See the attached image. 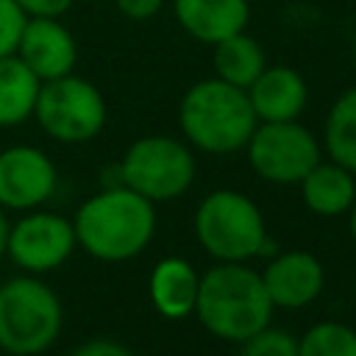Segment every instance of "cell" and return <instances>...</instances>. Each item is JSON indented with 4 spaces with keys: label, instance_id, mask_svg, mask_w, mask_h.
<instances>
[{
    "label": "cell",
    "instance_id": "obj_1",
    "mask_svg": "<svg viewBox=\"0 0 356 356\" xmlns=\"http://www.w3.org/2000/svg\"><path fill=\"white\" fill-rule=\"evenodd\" d=\"M75 242L97 261H128L139 256L156 234V203L125 184L89 195L75 217Z\"/></svg>",
    "mask_w": 356,
    "mask_h": 356
},
{
    "label": "cell",
    "instance_id": "obj_2",
    "mask_svg": "<svg viewBox=\"0 0 356 356\" xmlns=\"http://www.w3.org/2000/svg\"><path fill=\"white\" fill-rule=\"evenodd\" d=\"M273 312L261 275L248 261H217L200 275L195 314L211 337L239 345L270 325Z\"/></svg>",
    "mask_w": 356,
    "mask_h": 356
},
{
    "label": "cell",
    "instance_id": "obj_3",
    "mask_svg": "<svg viewBox=\"0 0 356 356\" xmlns=\"http://www.w3.org/2000/svg\"><path fill=\"white\" fill-rule=\"evenodd\" d=\"M259 125L248 92L220 78L192 83L178 103V128L184 142L209 156H228L245 150Z\"/></svg>",
    "mask_w": 356,
    "mask_h": 356
},
{
    "label": "cell",
    "instance_id": "obj_4",
    "mask_svg": "<svg viewBox=\"0 0 356 356\" xmlns=\"http://www.w3.org/2000/svg\"><path fill=\"white\" fill-rule=\"evenodd\" d=\"M197 245L217 261L275 256L261 209L236 189H214L195 209Z\"/></svg>",
    "mask_w": 356,
    "mask_h": 356
},
{
    "label": "cell",
    "instance_id": "obj_5",
    "mask_svg": "<svg viewBox=\"0 0 356 356\" xmlns=\"http://www.w3.org/2000/svg\"><path fill=\"white\" fill-rule=\"evenodd\" d=\"M61 323V300L42 278L25 273L0 284V350L39 356L58 339Z\"/></svg>",
    "mask_w": 356,
    "mask_h": 356
},
{
    "label": "cell",
    "instance_id": "obj_6",
    "mask_svg": "<svg viewBox=\"0 0 356 356\" xmlns=\"http://www.w3.org/2000/svg\"><path fill=\"white\" fill-rule=\"evenodd\" d=\"M117 167L122 184L153 203L181 197L195 181L192 147L184 139L164 134L134 139Z\"/></svg>",
    "mask_w": 356,
    "mask_h": 356
},
{
    "label": "cell",
    "instance_id": "obj_7",
    "mask_svg": "<svg viewBox=\"0 0 356 356\" xmlns=\"http://www.w3.org/2000/svg\"><path fill=\"white\" fill-rule=\"evenodd\" d=\"M106 114L108 111L103 92L75 72L42 81L33 108V120L39 122V128L50 139L64 145H81L95 139L106 125Z\"/></svg>",
    "mask_w": 356,
    "mask_h": 356
},
{
    "label": "cell",
    "instance_id": "obj_8",
    "mask_svg": "<svg viewBox=\"0 0 356 356\" xmlns=\"http://www.w3.org/2000/svg\"><path fill=\"white\" fill-rule=\"evenodd\" d=\"M250 170L278 186H295L323 159L320 139L298 120L259 122L245 145Z\"/></svg>",
    "mask_w": 356,
    "mask_h": 356
},
{
    "label": "cell",
    "instance_id": "obj_9",
    "mask_svg": "<svg viewBox=\"0 0 356 356\" xmlns=\"http://www.w3.org/2000/svg\"><path fill=\"white\" fill-rule=\"evenodd\" d=\"M75 248L78 242H75L72 220L53 211L31 209L17 222H11L6 253L19 270L31 275H42L58 270L72 256Z\"/></svg>",
    "mask_w": 356,
    "mask_h": 356
},
{
    "label": "cell",
    "instance_id": "obj_10",
    "mask_svg": "<svg viewBox=\"0 0 356 356\" xmlns=\"http://www.w3.org/2000/svg\"><path fill=\"white\" fill-rule=\"evenodd\" d=\"M58 172L53 159L33 145H11L0 150V209L31 211L50 200Z\"/></svg>",
    "mask_w": 356,
    "mask_h": 356
},
{
    "label": "cell",
    "instance_id": "obj_11",
    "mask_svg": "<svg viewBox=\"0 0 356 356\" xmlns=\"http://www.w3.org/2000/svg\"><path fill=\"white\" fill-rule=\"evenodd\" d=\"M14 56L39 78L53 81L75 72L78 64V42L72 31L56 17H33L25 19Z\"/></svg>",
    "mask_w": 356,
    "mask_h": 356
},
{
    "label": "cell",
    "instance_id": "obj_12",
    "mask_svg": "<svg viewBox=\"0 0 356 356\" xmlns=\"http://www.w3.org/2000/svg\"><path fill=\"white\" fill-rule=\"evenodd\" d=\"M275 309H303L323 295L325 270L309 250H284L267 259L259 273Z\"/></svg>",
    "mask_w": 356,
    "mask_h": 356
},
{
    "label": "cell",
    "instance_id": "obj_13",
    "mask_svg": "<svg viewBox=\"0 0 356 356\" xmlns=\"http://www.w3.org/2000/svg\"><path fill=\"white\" fill-rule=\"evenodd\" d=\"M245 92L259 122L298 120L309 103L306 78L286 64H275V67L267 64Z\"/></svg>",
    "mask_w": 356,
    "mask_h": 356
},
{
    "label": "cell",
    "instance_id": "obj_14",
    "mask_svg": "<svg viewBox=\"0 0 356 356\" xmlns=\"http://www.w3.org/2000/svg\"><path fill=\"white\" fill-rule=\"evenodd\" d=\"M172 14L189 39L211 47L225 36L248 31L250 0H172Z\"/></svg>",
    "mask_w": 356,
    "mask_h": 356
},
{
    "label": "cell",
    "instance_id": "obj_15",
    "mask_svg": "<svg viewBox=\"0 0 356 356\" xmlns=\"http://www.w3.org/2000/svg\"><path fill=\"white\" fill-rule=\"evenodd\" d=\"M200 275L181 256H164L153 264L147 278V292L153 309L167 320H184L195 314Z\"/></svg>",
    "mask_w": 356,
    "mask_h": 356
},
{
    "label": "cell",
    "instance_id": "obj_16",
    "mask_svg": "<svg viewBox=\"0 0 356 356\" xmlns=\"http://www.w3.org/2000/svg\"><path fill=\"white\" fill-rule=\"evenodd\" d=\"M309 211L320 217H339L356 200V178L350 170L331 159H320L298 184Z\"/></svg>",
    "mask_w": 356,
    "mask_h": 356
},
{
    "label": "cell",
    "instance_id": "obj_17",
    "mask_svg": "<svg viewBox=\"0 0 356 356\" xmlns=\"http://www.w3.org/2000/svg\"><path fill=\"white\" fill-rule=\"evenodd\" d=\"M211 50H214L211 53L214 78H220L231 86H239V89H248L259 78V72L267 67L264 47L248 31L225 36L222 42L211 44Z\"/></svg>",
    "mask_w": 356,
    "mask_h": 356
},
{
    "label": "cell",
    "instance_id": "obj_18",
    "mask_svg": "<svg viewBox=\"0 0 356 356\" xmlns=\"http://www.w3.org/2000/svg\"><path fill=\"white\" fill-rule=\"evenodd\" d=\"M42 81L22 64L19 56L0 58V128L22 125L33 117Z\"/></svg>",
    "mask_w": 356,
    "mask_h": 356
},
{
    "label": "cell",
    "instance_id": "obj_19",
    "mask_svg": "<svg viewBox=\"0 0 356 356\" xmlns=\"http://www.w3.org/2000/svg\"><path fill=\"white\" fill-rule=\"evenodd\" d=\"M325 156L356 175V86L345 89L328 108L323 125Z\"/></svg>",
    "mask_w": 356,
    "mask_h": 356
},
{
    "label": "cell",
    "instance_id": "obj_20",
    "mask_svg": "<svg viewBox=\"0 0 356 356\" xmlns=\"http://www.w3.org/2000/svg\"><path fill=\"white\" fill-rule=\"evenodd\" d=\"M298 356H356V328L339 320H323L298 339Z\"/></svg>",
    "mask_w": 356,
    "mask_h": 356
},
{
    "label": "cell",
    "instance_id": "obj_21",
    "mask_svg": "<svg viewBox=\"0 0 356 356\" xmlns=\"http://www.w3.org/2000/svg\"><path fill=\"white\" fill-rule=\"evenodd\" d=\"M239 345L242 356H298V337H292L286 328L273 325H264Z\"/></svg>",
    "mask_w": 356,
    "mask_h": 356
},
{
    "label": "cell",
    "instance_id": "obj_22",
    "mask_svg": "<svg viewBox=\"0 0 356 356\" xmlns=\"http://www.w3.org/2000/svg\"><path fill=\"white\" fill-rule=\"evenodd\" d=\"M25 19L28 17L19 11V6L14 0H0V58L11 56L17 50Z\"/></svg>",
    "mask_w": 356,
    "mask_h": 356
},
{
    "label": "cell",
    "instance_id": "obj_23",
    "mask_svg": "<svg viewBox=\"0 0 356 356\" xmlns=\"http://www.w3.org/2000/svg\"><path fill=\"white\" fill-rule=\"evenodd\" d=\"M14 3L19 6V11L28 19H33V17H56V19H61L72 8L75 0H14Z\"/></svg>",
    "mask_w": 356,
    "mask_h": 356
},
{
    "label": "cell",
    "instance_id": "obj_24",
    "mask_svg": "<svg viewBox=\"0 0 356 356\" xmlns=\"http://www.w3.org/2000/svg\"><path fill=\"white\" fill-rule=\"evenodd\" d=\"M167 0H114L117 11L125 17V19H134V22H145V19H153L161 8H164Z\"/></svg>",
    "mask_w": 356,
    "mask_h": 356
},
{
    "label": "cell",
    "instance_id": "obj_25",
    "mask_svg": "<svg viewBox=\"0 0 356 356\" xmlns=\"http://www.w3.org/2000/svg\"><path fill=\"white\" fill-rule=\"evenodd\" d=\"M70 356H134V353L114 339H89V342L78 345Z\"/></svg>",
    "mask_w": 356,
    "mask_h": 356
},
{
    "label": "cell",
    "instance_id": "obj_26",
    "mask_svg": "<svg viewBox=\"0 0 356 356\" xmlns=\"http://www.w3.org/2000/svg\"><path fill=\"white\" fill-rule=\"evenodd\" d=\"M8 231H11V222L6 217V209H0V256H6V248H8Z\"/></svg>",
    "mask_w": 356,
    "mask_h": 356
},
{
    "label": "cell",
    "instance_id": "obj_27",
    "mask_svg": "<svg viewBox=\"0 0 356 356\" xmlns=\"http://www.w3.org/2000/svg\"><path fill=\"white\" fill-rule=\"evenodd\" d=\"M348 228H350V236H353V242H356V200H353V206L348 209Z\"/></svg>",
    "mask_w": 356,
    "mask_h": 356
}]
</instances>
